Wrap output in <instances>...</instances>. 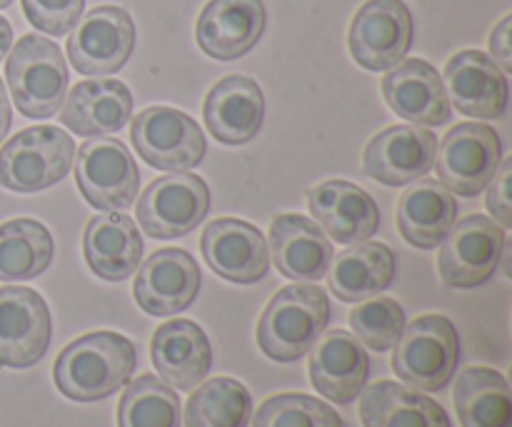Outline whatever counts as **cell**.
I'll list each match as a JSON object with an SVG mask.
<instances>
[{
  "instance_id": "1",
  "label": "cell",
  "mask_w": 512,
  "mask_h": 427,
  "mask_svg": "<svg viewBox=\"0 0 512 427\" xmlns=\"http://www.w3.org/2000/svg\"><path fill=\"white\" fill-rule=\"evenodd\" d=\"M135 360V348L125 335L98 330L73 340L58 355L55 385L75 403H95L128 385Z\"/></svg>"
},
{
  "instance_id": "2",
  "label": "cell",
  "mask_w": 512,
  "mask_h": 427,
  "mask_svg": "<svg viewBox=\"0 0 512 427\" xmlns=\"http://www.w3.org/2000/svg\"><path fill=\"white\" fill-rule=\"evenodd\" d=\"M330 320V300L313 283L288 285L268 303L258 323V345L275 363H295L310 353Z\"/></svg>"
},
{
  "instance_id": "3",
  "label": "cell",
  "mask_w": 512,
  "mask_h": 427,
  "mask_svg": "<svg viewBox=\"0 0 512 427\" xmlns=\"http://www.w3.org/2000/svg\"><path fill=\"white\" fill-rule=\"evenodd\" d=\"M5 78L20 115L33 120L53 118L68 90V65L53 40L23 35L13 45Z\"/></svg>"
},
{
  "instance_id": "4",
  "label": "cell",
  "mask_w": 512,
  "mask_h": 427,
  "mask_svg": "<svg viewBox=\"0 0 512 427\" xmlns=\"http://www.w3.org/2000/svg\"><path fill=\"white\" fill-rule=\"evenodd\" d=\"M75 143L65 130L35 125L0 148V185L13 193H40L73 168Z\"/></svg>"
},
{
  "instance_id": "5",
  "label": "cell",
  "mask_w": 512,
  "mask_h": 427,
  "mask_svg": "<svg viewBox=\"0 0 512 427\" xmlns=\"http://www.w3.org/2000/svg\"><path fill=\"white\" fill-rule=\"evenodd\" d=\"M460 360L458 330L445 315H423L405 325L393 353V370L403 383L438 393L453 380Z\"/></svg>"
},
{
  "instance_id": "6",
  "label": "cell",
  "mask_w": 512,
  "mask_h": 427,
  "mask_svg": "<svg viewBox=\"0 0 512 427\" xmlns=\"http://www.w3.org/2000/svg\"><path fill=\"white\" fill-rule=\"evenodd\" d=\"M210 210V188L193 173H173L153 180L138 200V225L155 240L193 233Z\"/></svg>"
},
{
  "instance_id": "7",
  "label": "cell",
  "mask_w": 512,
  "mask_h": 427,
  "mask_svg": "<svg viewBox=\"0 0 512 427\" xmlns=\"http://www.w3.org/2000/svg\"><path fill=\"white\" fill-rule=\"evenodd\" d=\"M130 140L148 165L170 173L200 165L205 155V135L188 113L153 105L138 113L130 125Z\"/></svg>"
},
{
  "instance_id": "8",
  "label": "cell",
  "mask_w": 512,
  "mask_h": 427,
  "mask_svg": "<svg viewBox=\"0 0 512 427\" xmlns=\"http://www.w3.org/2000/svg\"><path fill=\"white\" fill-rule=\"evenodd\" d=\"M500 145L498 133L483 123H458L453 125L443 143H438L435 153V170L438 178L450 193L463 198H475L488 188L493 175L498 173Z\"/></svg>"
},
{
  "instance_id": "9",
  "label": "cell",
  "mask_w": 512,
  "mask_h": 427,
  "mask_svg": "<svg viewBox=\"0 0 512 427\" xmlns=\"http://www.w3.org/2000/svg\"><path fill=\"white\" fill-rule=\"evenodd\" d=\"M135 48V23L118 5H98L75 23L68 58L80 75H113Z\"/></svg>"
},
{
  "instance_id": "10",
  "label": "cell",
  "mask_w": 512,
  "mask_h": 427,
  "mask_svg": "<svg viewBox=\"0 0 512 427\" xmlns=\"http://www.w3.org/2000/svg\"><path fill=\"white\" fill-rule=\"evenodd\" d=\"M350 53L365 70H390L413 45V15L403 0H368L348 33Z\"/></svg>"
},
{
  "instance_id": "11",
  "label": "cell",
  "mask_w": 512,
  "mask_h": 427,
  "mask_svg": "<svg viewBox=\"0 0 512 427\" xmlns=\"http://www.w3.org/2000/svg\"><path fill=\"white\" fill-rule=\"evenodd\" d=\"M440 248V275L453 288H478L498 270L505 230L485 215H470L450 228Z\"/></svg>"
},
{
  "instance_id": "12",
  "label": "cell",
  "mask_w": 512,
  "mask_h": 427,
  "mask_svg": "<svg viewBox=\"0 0 512 427\" xmlns=\"http://www.w3.org/2000/svg\"><path fill=\"white\" fill-rule=\"evenodd\" d=\"M75 180L90 205L120 210L133 205L140 188V173L133 155L120 140L93 138L80 145Z\"/></svg>"
},
{
  "instance_id": "13",
  "label": "cell",
  "mask_w": 512,
  "mask_h": 427,
  "mask_svg": "<svg viewBox=\"0 0 512 427\" xmlns=\"http://www.w3.org/2000/svg\"><path fill=\"white\" fill-rule=\"evenodd\" d=\"M50 310L33 288H0V365L33 368L50 345Z\"/></svg>"
},
{
  "instance_id": "14",
  "label": "cell",
  "mask_w": 512,
  "mask_h": 427,
  "mask_svg": "<svg viewBox=\"0 0 512 427\" xmlns=\"http://www.w3.org/2000/svg\"><path fill=\"white\" fill-rule=\"evenodd\" d=\"M200 280V268L188 250L163 248L140 265L133 293L143 313L170 318L193 305Z\"/></svg>"
},
{
  "instance_id": "15",
  "label": "cell",
  "mask_w": 512,
  "mask_h": 427,
  "mask_svg": "<svg viewBox=\"0 0 512 427\" xmlns=\"http://www.w3.org/2000/svg\"><path fill=\"white\" fill-rule=\"evenodd\" d=\"M438 138L420 125H393L375 135L365 148V175L378 183L398 188L410 185L433 170Z\"/></svg>"
},
{
  "instance_id": "16",
  "label": "cell",
  "mask_w": 512,
  "mask_h": 427,
  "mask_svg": "<svg viewBox=\"0 0 512 427\" xmlns=\"http://www.w3.org/2000/svg\"><path fill=\"white\" fill-rule=\"evenodd\" d=\"M205 263L215 275L235 285H253L268 275L270 250L263 233L255 225L238 218H220L205 228Z\"/></svg>"
},
{
  "instance_id": "17",
  "label": "cell",
  "mask_w": 512,
  "mask_h": 427,
  "mask_svg": "<svg viewBox=\"0 0 512 427\" xmlns=\"http://www.w3.org/2000/svg\"><path fill=\"white\" fill-rule=\"evenodd\" d=\"M448 100L470 118L495 120L508 108V78L483 50H460L445 65Z\"/></svg>"
},
{
  "instance_id": "18",
  "label": "cell",
  "mask_w": 512,
  "mask_h": 427,
  "mask_svg": "<svg viewBox=\"0 0 512 427\" xmlns=\"http://www.w3.org/2000/svg\"><path fill=\"white\" fill-rule=\"evenodd\" d=\"M265 23L263 0H210L198 18L195 38L210 58L235 60L255 48Z\"/></svg>"
},
{
  "instance_id": "19",
  "label": "cell",
  "mask_w": 512,
  "mask_h": 427,
  "mask_svg": "<svg viewBox=\"0 0 512 427\" xmlns=\"http://www.w3.org/2000/svg\"><path fill=\"white\" fill-rule=\"evenodd\" d=\"M383 95L393 113L413 125H448L453 120L445 85L438 70L420 58L400 60L383 78Z\"/></svg>"
},
{
  "instance_id": "20",
  "label": "cell",
  "mask_w": 512,
  "mask_h": 427,
  "mask_svg": "<svg viewBox=\"0 0 512 427\" xmlns=\"http://www.w3.org/2000/svg\"><path fill=\"white\" fill-rule=\"evenodd\" d=\"M310 355L308 373L313 388L335 405H348L363 393L370 375V358L363 343L348 330H330Z\"/></svg>"
},
{
  "instance_id": "21",
  "label": "cell",
  "mask_w": 512,
  "mask_h": 427,
  "mask_svg": "<svg viewBox=\"0 0 512 427\" xmlns=\"http://www.w3.org/2000/svg\"><path fill=\"white\" fill-rule=\"evenodd\" d=\"M308 208L318 225L340 245H358L378 233V203L348 180H325L308 193Z\"/></svg>"
},
{
  "instance_id": "22",
  "label": "cell",
  "mask_w": 512,
  "mask_h": 427,
  "mask_svg": "<svg viewBox=\"0 0 512 427\" xmlns=\"http://www.w3.org/2000/svg\"><path fill=\"white\" fill-rule=\"evenodd\" d=\"M203 118L218 143H250L265 118L263 90L248 75H228L210 88L203 105Z\"/></svg>"
},
{
  "instance_id": "23",
  "label": "cell",
  "mask_w": 512,
  "mask_h": 427,
  "mask_svg": "<svg viewBox=\"0 0 512 427\" xmlns=\"http://www.w3.org/2000/svg\"><path fill=\"white\" fill-rule=\"evenodd\" d=\"M133 113V93L123 80L93 78L73 85L60 110V123L75 135L100 138L125 128Z\"/></svg>"
},
{
  "instance_id": "24",
  "label": "cell",
  "mask_w": 512,
  "mask_h": 427,
  "mask_svg": "<svg viewBox=\"0 0 512 427\" xmlns=\"http://www.w3.org/2000/svg\"><path fill=\"white\" fill-rule=\"evenodd\" d=\"M273 263L285 278L298 283H315L325 278L333 263V245L320 225L305 215H278L270 225Z\"/></svg>"
},
{
  "instance_id": "25",
  "label": "cell",
  "mask_w": 512,
  "mask_h": 427,
  "mask_svg": "<svg viewBox=\"0 0 512 427\" xmlns=\"http://www.w3.org/2000/svg\"><path fill=\"white\" fill-rule=\"evenodd\" d=\"M150 358L165 385L178 390H193L205 380L213 365V348L203 328L193 320H170L153 335Z\"/></svg>"
},
{
  "instance_id": "26",
  "label": "cell",
  "mask_w": 512,
  "mask_h": 427,
  "mask_svg": "<svg viewBox=\"0 0 512 427\" xmlns=\"http://www.w3.org/2000/svg\"><path fill=\"white\" fill-rule=\"evenodd\" d=\"M88 268L108 283L130 278L143 258V238L138 225L125 213L95 215L83 235Z\"/></svg>"
},
{
  "instance_id": "27",
  "label": "cell",
  "mask_w": 512,
  "mask_h": 427,
  "mask_svg": "<svg viewBox=\"0 0 512 427\" xmlns=\"http://www.w3.org/2000/svg\"><path fill=\"white\" fill-rule=\"evenodd\" d=\"M458 218L453 193L438 180L413 183L398 205V228L410 245L420 250L438 248Z\"/></svg>"
},
{
  "instance_id": "28",
  "label": "cell",
  "mask_w": 512,
  "mask_h": 427,
  "mask_svg": "<svg viewBox=\"0 0 512 427\" xmlns=\"http://www.w3.org/2000/svg\"><path fill=\"white\" fill-rule=\"evenodd\" d=\"M328 283L343 303H360L393 285L395 255L385 243H363L343 250L330 263Z\"/></svg>"
},
{
  "instance_id": "29",
  "label": "cell",
  "mask_w": 512,
  "mask_h": 427,
  "mask_svg": "<svg viewBox=\"0 0 512 427\" xmlns=\"http://www.w3.org/2000/svg\"><path fill=\"white\" fill-rule=\"evenodd\" d=\"M360 418L365 427H450L448 413L435 400L393 380L365 390Z\"/></svg>"
},
{
  "instance_id": "30",
  "label": "cell",
  "mask_w": 512,
  "mask_h": 427,
  "mask_svg": "<svg viewBox=\"0 0 512 427\" xmlns=\"http://www.w3.org/2000/svg\"><path fill=\"white\" fill-rule=\"evenodd\" d=\"M455 410L463 427H512L508 380L490 368H468L455 383Z\"/></svg>"
},
{
  "instance_id": "31",
  "label": "cell",
  "mask_w": 512,
  "mask_h": 427,
  "mask_svg": "<svg viewBox=\"0 0 512 427\" xmlns=\"http://www.w3.org/2000/svg\"><path fill=\"white\" fill-rule=\"evenodd\" d=\"M53 235L40 220L15 218L0 225V280L38 278L53 263Z\"/></svg>"
},
{
  "instance_id": "32",
  "label": "cell",
  "mask_w": 512,
  "mask_h": 427,
  "mask_svg": "<svg viewBox=\"0 0 512 427\" xmlns=\"http://www.w3.org/2000/svg\"><path fill=\"white\" fill-rule=\"evenodd\" d=\"M253 398L233 378H213L200 385L185 405V427H248Z\"/></svg>"
},
{
  "instance_id": "33",
  "label": "cell",
  "mask_w": 512,
  "mask_h": 427,
  "mask_svg": "<svg viewBox=\"0 0 512 427\" xmlns=\"http://www.w3.org/2000/svg\"><path fill=\"white\" fill-rule=\"evenodd\" d=\"M118 427H180V398L153 375H140L125 388Z\"/></svg>"
},
{
  "instance_id": "34",
  "label": "cell",
  "mask_w": 512,
  "mask_h": 427,
  "mask_svg": "<svg viewBox=\"0 0 512 427\" xmlns=\"http://www.w3.org/2000/svg\"><path fill=\"white\" fill-rule=\"evenodd\" d=\"M253 427H343L333 405L303 393L273 395L255 413Z\"/></svg>"
},
{
  "instance_id": "35",
  "label": "cell",
  "mask_w": 512,
  "mask_h": 427,
  "mask_svg": "<svg viewBox=\"0 0 512 427\" xmlns=\"http://www.w3.org/2000/svg\"><path fill=\"white\" fill-rule=\"evenodd\" d=\"M350 325L363 345L375 353H388L405 330V310L393 298L368 300L350 313Z\"/></svg>"
},
{
  "instance_id": "36",
  "label": "cell",
  "mask_w": 512,
  "mask_h": 427,
  "mask_svg": "<svg viewBox=\"0 0 512 427\" xmlns=\"http://www.w3.org/2000/svg\"><path fill=\"white\" fill-rule=\"evenodd\" d=\"M85 0H23L25 18L40 33L53 38L68 35L83 15Z\"/></svg>"
},
{
  "instance_id": "37",
  "label": "cell",
  "mask_w": 512,
  "mask_h": 427,
  "mask_svg": "<svg viewBox=\"0 0 512 427\" xmlns=\"http://www.w3.org/2000/svg\"><path fill=\"white\" fill-rule=\"evenodd\" d=\"M510 178H512V158L498 165V173L488 183V208L500 228L512 225V200H510Z\"/></svg>"
},
{
  "instance_id": "38",
  "label": "cell",
  "mask_w": 512,
  "mask_h": 427,
  "mask_svg": "<svg viewBox=\"0 0 512 427\" xmlns=\"http://www.w3.org/2000/svg\"><path fill=\"white\" fill-rule=\"evenodd\" d=\"M510 30H512V15H505L500 20L498 28L490 35V50H493V60L503 73L512 70V45H510Z\"/></svg>"
},
{
  "instance_id": "39",
  "label": "cell",
  "mask_w": 512,
  "mask_h": 427,
  "mask_svg": "<svg viewBox=\"0 0 512 427\" xmlns=\"http://www.w3.org/2000/svg\"><path fill=\"white\" fill-rule=\"evenodd\" d=\"M10 120H13V113H10L8 93H5L3 78H0V143H3V138H5V135H8Z\"/></svg>"
},
{
  "instance_id": "40",
  "label": "cell",
  "mask_w": 512,
  "mask_h": 427,
  "mask_svg": "<svg viewBox=\"0 0 512 427\" xmlns=\"http://www.w3.org/2000/svg\"><path fill=\"white\" fill-rule=\"evenodd\" d=\"M13 48V25L0 15V60L10 53Z\"/></svg>"
},
{
  "instance_id": "41",
  "label": "cell",
  "mask_w": 512,
  "mask_h": 427,
  "mask_svg": "<svg viewBox=\"0 0 512 427\" xmlns=\"http://www.w3.org/2000/svg\"><path fill=\"white\" fill-rule=\"evenodd\" d=\"M8 5H13V0H0V10L8 8Z\"/></svg>"
}]
</instances>
